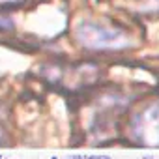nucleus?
I'll return each mask as SVG.
<instances>
[{
	"label": "nucleus",
	"instance_id": "5",
	"mask_svg": "<svg viewBox=\"0 0 159 159\" xmlns=\"http://www.w3.org/2000/svg\"><path fill=\"white\" fill-rule=\"evenodd\" d=\"M69 159H84L83 155H73V157H69Z\"/></svg>",
	"mask_w": 159,
	"mask_h": 159
},
{
	"label": "nucleus",
	"instance_id": "2",
	"mask_svg": "<svg viewBox=\"0 0 159 159\" xmlns=\"http://www.w3.org/2000/svg\"><path fill=\"white\" fill-rule=\"evenodd\" d=\"M135 135L148 146H159V103H150L133 120Z\"/></svg>",
	"mask_w": 159,
	"mask_h": 159
},
{
	"label": "nucleus",
	"instance_id": "3",
	"mask_svg": "<svg viewBox=\"0 0 159 159\" xmlns=\"http://www.w3.org/2000/svg\"><path fill=\"white\" fill-rule=\"evenodd\" d=\"M13 28V21L8 17H0V30H11Z\"/></svg>",
	"mask_w": 159,
	"mask_h": 159
},
{
	"label": "nucleus",
	"instance_id": "6",
	"mask_svg": "<svg viewBox=\"0 0 159 159\" xmlns=\"http://www.w3.org/2000/svg\"><path fill=\"white\" fill-rule=\"evenodd\" d=\"M0 159H4V157H2V155H0Z\"/></svg>",
	"mask_w": 159,
	"mask_h": 159
},
{
	"label": "nucleus",
	"instance_id": "4",
	"mask_svg": "<svg viewBox=\"0 0 159 159\" xmlns=\"http://www.w3.org/2000/svg\"><path fill=\"white\" fill-rule=\"evenodd\" d=\"M88 159H111L109 155H90Z\"/></svg>",
	"mask_w": 159,
	"mask_h": 159
},
{
	"label": "nucleus",
	"instance_id": "1",
	"mask_svg": "<svg viewBox=\"0 0 159 159\" xmlns=\"http://www.w3.org/2000/svg\"><path fill=\"white\" fill-rule=\"evenodd\" d=\"M77 38L84 45L94 47V49H103V47H125L129 45V38L122 30H111L99 25L92 23H83L77 28Z\"/></svg>",
	"mask_w": 159,
	"mask_h": 159
}]
</instances>
